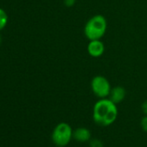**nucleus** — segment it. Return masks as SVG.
Wrapping results in <instances>:
<instances>
[{
	"instance_id": "obj_1",
	"label": "nucleus",
	"mask_w": 147,
	"mask_h": 147,
	"mask_svg": "<svg viewBox=\"0 0 147 147\" xmlns=\"http://www.w3.org/2000/svg\"><path fill=\"white\" fill-rule=\"evenodd\" d=\"M119 110L109 98L99 99L93 107V119L100 126H109L118 118Z\"/></svg>"
},
{
	"instance_id": "obj_2",
	"label": "nucleus",
	"mask_w": 147,
	"mask_h": 147,
	"mask_svg": "<svg viewBox=\"0 0 147 147\" xmlns=\"http://www.w3.org/2000/svg\"><path fill=\"white\" fill-rule=\"evenodd\" d=\"M107 21L101 14H96L91 17L84 25L83 32L87 39L98 40L101 39L107 33Z\"/></svg>"
},
{
	"instance_id": "obj_3",
	"label": "nucleus",
	"mask_w": 147,
	"mask_h": 147,
	"mask_svg": "<svg viewBox=\"0 0 147 147\" xmlns=\"http://www.w3.org/2000/svg\"><path fill=\"white\" fill-rule=\"evenodd\" d=\"M73 131L71 125L66 122L57 124L51 135L53 143L58 147H65L73 138Z\"/></svg>"
},
{
	"instance_id": "obj_4",
	"label": "nucleus",
	"mask_w": 147,
	"mask_h": 147,
	"mask_svg": "<svg viewBox=\"0 0 147 147\" xmlns=\"http://www.w3.org/2000/svg\"><path fill=\"white\" fill-rule=\"evenodd\" d=\"M90 88L93 94L99 99L108 98L112 86L107 77L103 76H95L90 82Z\"/></svg>"
},
{
	"instance_id": "obj_5",
	"label": "nucleus",
	"mask_w": 147,
	"mask_h": 147,
	"mask_svg": "<svg viewBox=\"0 0 147 147\" xmlns=\"http://www.w3.org/2000/svg\"><path fill=\"white\" fill-rule=\"evenodd\" d=\"M106 50V46L101 39L90 40L87 46V51L91 57L99 58L103 55Z\"/></svg>"
},
{
	"instance_id": "obj_6",
	"label": "nucleus",
	"mask_w": 147,
	"mask_h": 147,
	"mask_svg": "<svg viewBox=\"0 0 147 147\" xmlns=\"http://www.w3.org/2000/svg\"><path fill=\"white\" fill-rule=\"evenodd\" d=\"M126 96V91L125 89L121 87V86H115L113 88H112L110 94L108 96V98L116 105L121 103Z\"/></svg>"
},
{
	"instance_id": "obj_7",
	"label": "nucleus",
	"mask_w": 147,
	"mask_h": 147,
	"mask_svg": "<svg viewBox=\"0 0 147 147\" xmlns=\"http://www.w3.org/2000/svg\"><path fill=\"white\" fill-rule=\"evenodd\" d=\"M73 138L81 142H88L91 139V131L86 127H78L73 131Z\"/></svg>"
},
{
	"instance_id": "obj_8",
	"label": "nucleus",
	"mask_w": 147,
	"mask_h": 147,
	"mask_svg": "<svg viewBox=\"0 0 147 147\" xmlns=\"http://www.w3.org/2000/svg\"><path fill=\"white\" fill-rule=\"evenodd\" d=\"M8 20H9V18H8L7 12L4 9L0 8V31H2L7 26Z\"/></svg>"
},
{
	"instance_id": "obj_9",
	"label": "nucleus",
	"mask_w": 147,
	"mask_h": 147,
	"mask_svg": "<svg viewBox=\"0 0 147 147\" xmlns=\"http://www.w3.org/2000/svg\"><path fill=\"white\" fill-rule=\"evenodd\" d=\"M140 125H141L142 130H143L144 131L147 132V115H144V116L141 119Z\"/></svg>"
},
{
	"instance_id": "obj_10",
	"label": "nucleus",
	"mask_w": 147,
	"mask_h": 147,
	"mask_svg": "<svg viewBox=\"0 0 147 147\" xmlns=\"http://www.w3.org/2000/svg\"><path fill=\"white\" fill-rule=\"evenodd\" d=\"M77 2V0H63V4L66 7H72Z\"/></svg>"
},
{
	"instance_id": "obj_11",
	"label": "nucleus",
	"mask_w": 147,
	"mask_h": 147,
	"mask_svg": "<svg viewBox=\"0 0 147 147\" xmlns=\"http://www.w3.org/2000/svg\"><path fill=\"white\" fill-rule=\"evenodd\" d=\"M141 109H142V112L144 115H147V100H145L142 105H141Z\"/></svg>"
},
{
	"instance_id": "obj_12",
	"label": "nucleus",
	"mask_w": 147,
	"mask_h": 147,
	"mask_svg": "<svg viewBox=\"0 0 147 147\" xmlns=\"http://www.w3.org/2000/svg\"><path fill=\"white\" fill-rule=\"evenodd\" d=\"M1 43H2V36L0 35V45H1Z\"/></svg>"
}]
</instances>
